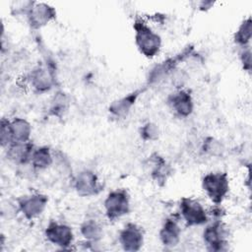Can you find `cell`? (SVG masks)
I'll return each mask as SVG.
<instances>
[{"label":"cell","mask_w":252,"mask_h":252,"mask_svg":"<svg viewBox=\"0 0 252 252\" xmlns=\"http://www.w3.org/2000/svg\"><path fill=\"white\" fill-rule=\"evenodd\" d=\"M135 42L140 52L147 58L155 57L160 50L161 38L143 20L134 23Z\"/></svg>","instance_id":"6da1fadb"},{"label":"cell","mask_w":252,"mask_h":252,"mask_svg":"<svg viewBox=\"0 0 252 252\" xmlns=\"http://www.w3.org/2000/svg\"><path fill=\"white\" fill-rule=\"evenodd\" d=\"M202 188L210 200L219 205L229 191V178L225 172H210L202 179Z\"/></svg>","instance_id":"7a4b0ae2"},{"label":"cell","mask_w":252,"mask_h":252,"mask_svg":"<svg viewBox=\"0 0 252 252\" xmlns=\"http://www.w3.org/2000/svg\"><path fill=\"white\" fill-rule=\"evenodd\" d=\"M103 205L105 215L110 220L120 219L130 211V199L123 189H116L108 193Z\"/></svg>","instance_id":"3957f363"},{"label":"cell","mask_w":252,"mask_h":252,"mask_svg":"<svg viewBox=\"0 0 252 252\" xmlns=\"http://www.w3.org/2000/svg\"><path fill=\"white\" fill-rule=\"evenodd\" d=\"M179 209L181 217L188 226L202 225L208 221V214L205 208L195 199H181Z\"/></svg>","instance_id":"277c9868"},{"label":"cell","mask_w":252,"mask_h":252,"mask_svg":"<svg viewBox=\"0 0 252 252\" xmlns=\"http://www.w3.org/2000/svg\"><path fill=\"white\" fill-rule=\"evenodd\" d=\"M48 199L45 195L34 193L23 196L18 201L19 211L28 220H32L40 216L47 206Z\"/></svg>","instance_id":"5b68a950"},{"label":"cell","mask_w":252,"mask_h":252,"mask_svg":"<svg viewBox=\"0 0 252 252\" xmlns=\"http://www.w3.org/2000/svg\"><path fill=\"white\" fill-rule=\"evenodd\" d=\"M45 237L50 243L61 248H67L72 244L74 234L69 225L57 221H50L45 228Z\"/></svg>","instance_id":"8992f818"},{"label":"cell","mask_w":252,"mask_h":252,"mask_svg":"<svg viewBox=\"0 0 252 252\" xmlns=\"http://www.w3.org/2000/svg\"><path fill=\"white\" fill-rule=\"evenodd\" d=\"M56 16L55 9L46 3L33 2L27 14L29 24L33 29H40L46 26Z\"/></svg>","instance_id":"52a82bcc"},{"label":"cell","mask_w":252,"mask_h":252,"mask_svg":"<svg viewBox=\"0 0 252 252\" xmlns=\"http://www.w3.org/2000/svg\"><path fill=\"white\" fill-rule=\"evenodd\" d=\"M74 188L82 197H91L100 191V184L96 174L92 170L81 171L74 180Z\"/></svg>","instance_id":"ba28073f"},{"label":"cell","mask_w":252,"mask_h":252,"mask_svg":"<svg viewBox=\"0 0 252 252\" xmlns=\"http://www.w3.org/2000/svg\"><path fill=\"white\" fill-rule=\"evenodd\" d=\"M225 229L220 221H215L206 226L203 231V239L210 250L220 251L226 244Z\"/></svg>","instance_id":"9c48e42d"},{"label":"cell","mask_w":252,"mask_h":252,"mask_svg":"<svg viewBox=\"0 0 252 252\" xmlns=\"http://www.w3.org/2000/svg\"><path fill=\"white\" fill-rule=\"evenodd\" d=\"M54 72L49 63L37 66L31 74L32 86L40 93L49 91L55 83Z\"/></svg>","instance_id":"30bf717a"},{"label":"cell","mask_w":252,"mask_h":252,"mask_svg":"<svg viewBox=\"0 0 252 252\" xmlns=\"http://www.w3.org/2000/svg\"><path fill=\"white\" fill-rule=\"evenodd\" d=\"M119 242L126 251H138L143 245L142 229L135 223H127L120 231Z\"/></svg>","instance_id":"8fae6325"},{"label":"cell","mask_w":252,"mask_h":252,"mask_svg":"<svg viewBox=\"0 0 252 252\" xmlns=\"http://www.w3.org/2000/svg\"><path fill=\"white\" fill-rule=\"evenodd\" d=\"M168 103L172 110L182 118L191 115L194 109V102L191 94L184 90H179L171 94L168 97Z\"/></svg>","instance_id":"7c38bea8"},{"label":"cell","mask_w":252,"mask_h":252,"mask_svg":"<svg viewBox=\"0 0 252 252\" xmlns=\"http://www.w3.org/2000/svg\"><path fill=\"white\" fill-rule=\"evenodd\" d=\"M33 150V146L30 142L13 143L7 148V157L19 165L27 164L31 162Z\"/></svg>","instance_id":"4fadbf2b"},{"label":"cell","mask_w":252,"mask_h":252,"mask_svg":"<svg viewBox=\"0 0 252 252\" xmlns=\"http://www.w3.org/2000/svg\"><path fill=\"white\" fill-rule=\"evenodd\" d=\"M181 229L175 219H167L159 231V239L164 246L173 247L178 244L180 240Z\"/></svg>","instance_id":"5bb4252c"},{"label":"cell","mask_w":252,"mask_h":252,"mask_svg":"<svg viewBox=\"0 0 252 252\" xmlns=\"http://www.w3.org/2000/svg\"><path fill=\"white\" fill-rule=\"evenodd\" d=\"M139 94L140 91H135L123 97L112 101L108 108L109 112L116 118H125L135 104Z\"/></svg>","instance_id":"9a60e30c"},{"label":"cell","mask_w":252,"mask_h":252,"mask_svg":"<svg viewBox=\"0 0 252 252\" xmlns=\"http://www.w3.org/2000/svg\"><path fill=\"white\" fill-rule=\"evenodd\" d=\"M13 143L30 142L32 134V125L25 118L16 117L9 121ZM12 143V144H13Z\"/></svg>","instance_id":"2e32d148"},{"label":"cell","mask_w":252,"mask_h":252,"mask_svg":"<svg viewBox=\"0 0 252 252\" xmlns=\"http://www.w3.org/2000/svg\"><path fill=\"white\" fill-rule=\"evenodd\" d=\"M53 154L49 148L39 147L33 150L30 163L35 169H45L53 163Z\"/></svg>","instance_id":"e0dca14e"},{"label":"cell","mask_w":252,"mask_h":252,"mask_svg":"<svg viewBox=\"0 0 252 252\" xmlns=\"http://www.w3.org/2000/svg\"><path fill=\"white\" fill-rule=\"evenodd\" d=\"M150 164L152 178L158 183L164 182L169 174V167L166 161L158 155H154L150 158Z\"/></svg>","instance_id":"ac0fdd59"},{"label":"cell","mask_w":252,"mask_h":252,"mask_svg":"<svg viewBox=\"0 0 252 252\" xmlns=\"http://www.w3.org/2000/svg\"><path fill=\"white\" fill-rule=\"evenodd\" d=\"M80 231H81V234L85 237V239L90 242L98 241L103 234L101 225L95 220H85L81 224Z\"/></svg>","instance_id":"d6986e66"},{"label":"cell","mask_w":252,"mask_h":252,"mask_svg":"<svg viewBox=\"0 0 252 252\" xmlns=\"http://www.w3.org/2000/svg\"><path fill=\"white\" fill-rule=\"evenodd\" d=\"M68 107H69L68 96L64 93L59 92L53 96L51 100V103L49 106V113L50 115L61 117L68 110Z\"/></svg>","instance_id":"ffe728a7"},{"label":"cell","mask_w":252,"mask_h":252,"mask_svg":"<svg viewBox=\"0 0 252 252\" xmlns=\"http://www.w3.org/2000/svg\"><path fill=\"white\" fill-rule=\"evenodd\" d=\"M252 34V28H251V19H245L238 27L234 34V41L237 45L241 47L247 46L250 41Z\"/></svg>","instance_id":"44dd1931"},{"label":"cell","mask_w":252,"mask_h":252,"mask_svg":"<svg viewBox=\"0 0 252 252\" xmlns=\"http://www.w3.org/2000/svg\"><path fill=\"white\" fill-rule=\"evenodd\" d=\"M203 151L210 156L220 157L224 152L223 145L213 137H208L203 143Z\"/></svg>","instance_id":"7402d4cb"},{"label":"cell","mask_w":252,"mask_h":252,"mask_svg":"<svg viewBox=\"0 0 252 252\" xmlns=\"http://www.w3.org/2000/svg\"><path fill=\"white\" fill-rule=\"evenodd\" d=\"M140 135L144 141H155L158 138L159 129L157 124L153 122H148L144 126H142Z\"/></svg>","instance_id":"603a6c76"},{"label":"cell","mask_w":252,"mask_h":252,"mask_svg":"<svg viewBox=\"0 0 252 252\" xmlns=\"http://www.w3.org/2000/svg\"><path fill=\"white\" fill-rule=\"evenodd\" d=\"M0 141H1V146L3 148H8L13 143L11 130H10V125H9V120L2 119L1 132H0Z\"/></svg>","instance_id":"cb8c5ba5"},{"label":"cell","mask_w":252,"mask_h":252,"mask_svg":"<svg viewBox=\"0 0 252 252\" xmlns=\"http://www.w3.org/2000/svg\"><path fill=\"white\" fill-rule=\"evenodd\" d=\"M242 51L240 52V60L243 66V69L247 72L251 70V51L248 46L242 47Z\"/></svg>","instance_id":"d4e9b609"}]
</instances>
